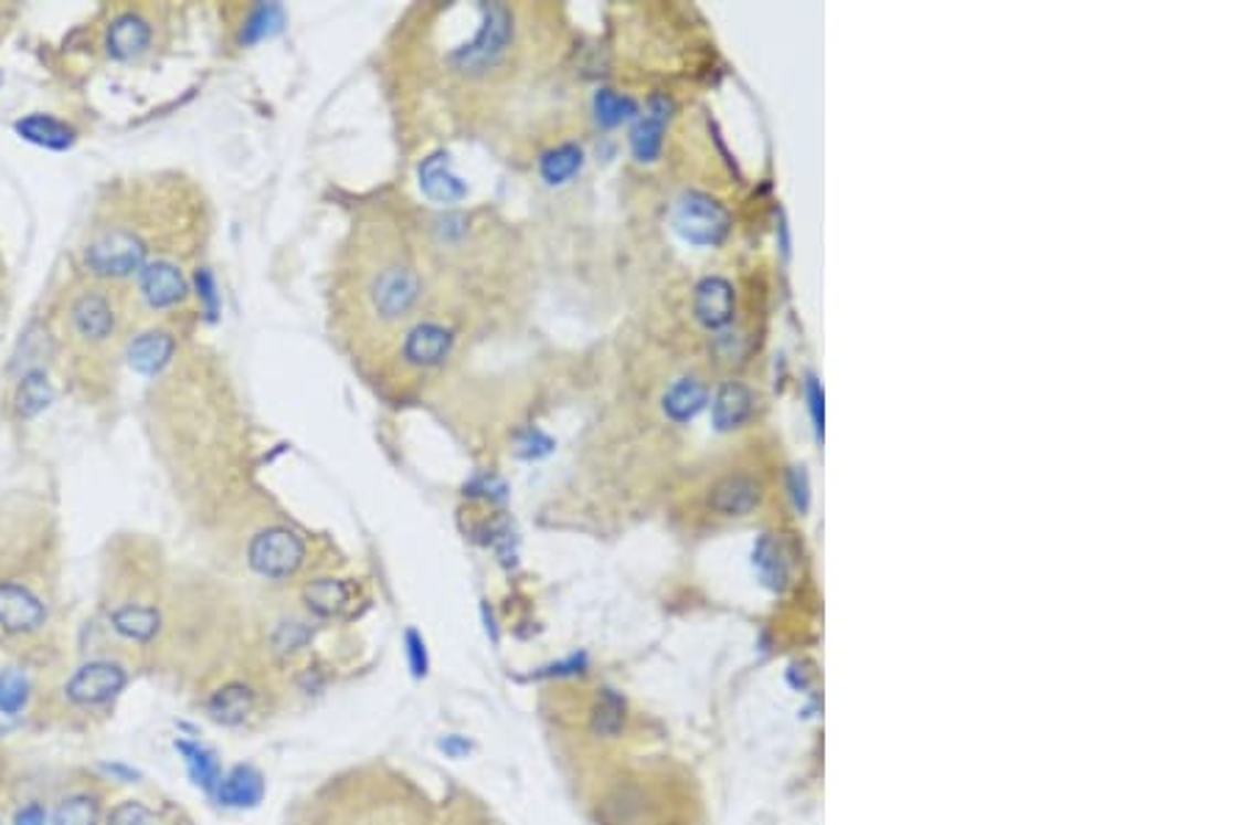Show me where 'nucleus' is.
Masks as SVG:
<instances>
[{
	"label": "nucleus",
	"instance_id": "f257e3e1",
	"mask_svg": "<svg viewBox=\"0 0 1250 825\" xmlns=\"http://www.w3.org/2000/svg\"><path fill=\"white\" fill-rule=\"evenodd\" d=\"M672 229L678 231L684 242L698 247H714L729 236L731 214L718 198L709 192L689 190L684 192L672 209Z\"/></svg>",
	"mask_w": 1250,
	"mask_h": 825
},
{
	"label": "nucleus",
	"instance_id": "f03ea898",
	"mask_svg": "<svg viewBox=\"0 0 1250 825\" xmlns=\"http://www.w3.org/2000/svg\"><path fill=\"white\" fill-rule=\"evenodd\" d=\"M306 559V542L293 528L273 526L258 531L247 548V562L264 579H287Z\"/></svg>",
	"mask_w": 1250,
	"mask_h": 825
},
{
	"label": "nucleus",
	"instance_id": "7ed1b4c3",
	"mask_svg": "<svg viewBox=\"0 0 1250 825\" xmlns=\"http://www.w3.org/2000/svg\"><path fill=\"white\" fill-rule=\"evenodd\" d=\"M511 40V14L509 9L500 3H487L484 7V23L478 29L476 40L467 42L465 47L454 53V64L465 73H484L492 67L500 56L506 53V45Z\"/></svg>",
	"mask_w": 1250,
	"mask_h": 825
},
{
	"label": "nucleus",
	"instance_id": "20e7f679",
	"mask_svg": "<svg viewBox=\"0 0 1250 825\" xmlns=\"http://www.w3.org/2000/svg\"><path fill=\"white\" fill-rule=\"evenodd\" d=\"M86 264L95 275L104 278H123L145 267V242L131 231H104L93 245L86 247Z\"/></svg>",
	"mask_w": 1250,
	"mask_h": 825
},
{
	"label": "nucleus",
	"instance_id": "39448f33",
	"mask_svg": "<svg viewBox=\"0 0 1250 825\" xmlns=\"http://www.w3.org/2000/svg\"><path fill=\"white\" fill-rule=\"evenodd\" d=\"M126 684L128 673L117 662L98 659L86 662L70 676V681L64 684V695H67L70 704L86 709V706H104L115 700L126 689Z\"/></svg>",
	"mask_w": 1250,
	"mask_h": 825
},
{
	"label": "nucleus",
	"instance_id": "423d86ee",
	"mask_svg": "<svg viewBox=\"0 0 1250 825\" xmlns=\"http://www.w3.org/2000/svg\"><path fill=\"white\" fill-rule=\"evenodd\" d=\"M420 293H423L420 275L406 264H392V267L381 269L375 275L373 287H370L375 311L384 320H403L417 306Z\"/></svg>",
	"mask_w": 1250,
	"mask_h": 825
},
{
	"label": "nucleus",
	"instance_id": "0eeeda50",
	"mask_svg": "<svg viewBox=\"0 0 1250 825\" xmlns=\"http://www.w3.org/2000/svg\"><path fill=\"white\" fill-rule=\"evenodd\" d=\"M695 320L706 331H725L734 322L737 315V293L734 284L723 275H706L700 278L692 295Z\"/></svg>",
	"mask_w": 1250,
	"mask_h": 825
},
{
	"label": "nucleus",
	"instance_id": "6e6552de",
	"mask_svg": "<svg viewBox=\"0 0 1250 825\" xmlns=\"http://www.w3.org/2000/svg\"><path fill=\"white\" fill-rule=\"evenodd\" d=\"M45 603L23 584H0V628L9 634H34L45 625Z\"/></svg>",
	"mask_w": 1250,
	"mask_h": 825
},
{
	"label": "nucleus",
	"instance_id": "1a4fd4ad",
	"mask_svg": "<svg viewBox=\"0 0 1250 825\" xmlns=\"http://www.w3.org/2000/svg\"><path fill=\"white\" fill-rule=\"evenodd\" d=\"M670 115H672L670 98H665V95H654V98L648 101V106L639 112L632 128L634 159L643 161V165H650V161L659 159L661 148H665V131H667V123H670Z\"/></svg>",
	"mask_w": 1250,
	"mask_h": 825
},
{
	"label": "nucleus",
	"instance_id": "9d476101",
	"mask_svg": "<svg viewBox=\"0 0 1250 825\" xmlns=\"http://www.w3.org/2000/svg\"><path fill=\"white\" fill-rule=\"evenodd\" d=\"M706 504L720 517H748L762 504V484L748 473H731L711 484Z\"/></svg>",
	"mask_w": 1250,
	"mask_h": 825
},
{
	"label": "nucleus",
	"instance_id": "9b49d317",
	"mask_svg": "<svg viewBox=\"0 0 1250 825\" xmlns=\"http://www.w3.org/2000/svg\"><path fill=\"white\" fill-rule=\"evenodd\" d=\"M751 568L756 573L759 584L773 595H784L792 584V562L786 553L784 542L775 533H762L753 542L751 550Z\"/></svg>",
	"mask_w": 1250,
	"mask_h": 825
},
{
	"label": "nucleus",
	"instance_id": "f8f14e48",
	"mask_svg": "<svg viewBox=\"0 0 1250 825\" xmlns=\"http://www.w3.org/2000/svg\"><path fill=\"white\" fill-rule=\"evenodd\" d=\"M420 190L434 203L451 207V203H459L467 198V181L454 170L451 156L436 150L420 165Z\"/></svg>",
	"mask_w": 1250,
	"mask_h": 825
},
{
	"label": "nucleus",
	"instance_id": "ddd939ff",
	"mask_svg": "<svg viewBox=\"0 0 1250 825\" xmlns=\"http://www.w3.org/2000/svg\"><path fill=\"white\" fill-rule=\"evenodd\" d=\"M756 412V395L742 381H723L711 398V425L720 434L742 429Z\"/></svg>",
	"mask_w": 1250,
	"mask_h": 825
},
{
	"label": "nucleus",
	"instance_id": "4468645a",
	"mask_svg": "<svg viewBox=\"0 0 1250 825\" xmlns=\"http://www.w3.org/2000/svg\"><path fill=\"white\" fill-rule=\"evenodd\" d=\"M454 348V331L442 322H417L403 339V359L412 367H436L448 359Z\"/></svg>",
	"mask_w": 1250,
	"mask_h": 825
},
{
	"label": "nucleus",
	"instance_id": "2eb2a0df",
	"mask_svg": "<svg viewBox=\"0 0 1250 825\" xmlns=\"http://www.w3.org/2000/svg\"><path fill=\"white\" fill-rule=\"evenodd\" d=\"M139 287H142L145 300L153 309H170V306L181 304L190 293L187 278L181 269L170 262H150L139 269Z\"/></svg>",
	"mask_w": 1250,
	"mask_h": 825
},
{
	"label": "nucleus",
	"instance_id": "dca6fc26",
	"mask_svg": "<svg viewBox=\"0 0 1250 825\" xmlns=\"http://www.w3.org/2000/svg\"><path fill=\"white\" fill-rule=\"evenodd\" d=\"M706 403H709V387H706V381H700L698 376H681L661 395V412H665L667 420L684 425L692 423L703 412Z\"/></svg>",
	"mask_w": 1250,
	"mask_h": 825
},
{
	"label": "nucleus",
	"instance_id": "f3484780",
	"mask_svg": "<svg viewBox=\"0 0 1250 825\" xmlns=\"http://www.w3.org/2000/svg\"><path fill=\"white\" fill-rule=\"evenodd\" d=\"M218 801L229 808H253L262 803L264 797V779L256 768L251 764H236L234 770L220 779L218 790H214Z\"/></svg>",
	"mask_w": 1250,
	"mask_h": 825
},
{
	"label": "nucleus",
	"instance_id": "a211bd4d",
	"mask_svg": "<svg viewBox=\"0 0 1250 825\" xmlns=\"http://www.w3.org/2000/svg\"><path fill=\"white\" fill-rule=\"evenodd\" d=\"M150 36H153V31H150L148 20L139 18V14L134 12H126L109 25V34H106V51H109L112 59L128 62V59L139 56V53L150 45Z\"/></svg>",
	"mask_w": 1250,
	"mask_h": 825
},
{
	"label": "nucleus",
	"instance_id": "6ab92c4d",
	"mask_svg": "<svg viewBox=\"0 0 1250 825\" xmlns=\"http://www.w3.org/2000/svg\"><path fill=\"white\" fill-rule=\"evenodd\" d=\"M176 353V339L167 331H145L128 345V361L139 376H156L170 364Z\"/></svg>",
	"mask_w": 1250,
	"mask_h": 825
},
{
	"label": "nucleus",
	"instance_id": "aec40b11",
	"mask_svg": "<svg viewBox=\"0 0 1250 825\" xmlns=\"http://www.w3.org/2000/svg\"><path fill=\"white\" fill-rule=\"evenodd\" d=\"M70 315H73L75 331L86 339H95V342H98V339H106L112 331H115V311H112L109 300L98 293L81 295V298L73 304V311H70Z\"/></svg>",
	"mask_w": 1250,
	"mask_h": 825
},
{
	"label": "nucleus",
	"instance_id": "412c9836",
	"mask_svg": "<svg viewBox=\"0 0 1250 825\" xmlns=\"http://www.w3.org/2000/svg\"><path fill=\"white\" fill-rule=\"evenodd\" d=\"M253 704H256L253 689L247 687V684L231 681L225 684V687H220L218 692H212V698L206 700V711L214 722H223V726H240V722H245L247 715L253 711Z\"/></svg>",
	"mask_w": 1250,
	"mask_h": 825
},
{
	"label": "nucleus",
	"instance_id": "4be33fe9",
	"mask_svg": "<svg viewBox=\"0 0 1250 825\" xmlns=\"http://www.w3.org/2000/svg\"><path fill=\"white\" fill-rule=\"evenodd\" d=\"M14 131H18L20 137L25 139V142H34V145H40V148H47V150H67V148H73V142H75L73 128H70L67 123L56 120V117H51V115L23 117V120L14 123Z\"/></svg>",
	"mask_w": 1250,
	"mask_h": 825
},
{
	"label": "nucleus",
	"instance_id": "5701e85b",
	"mask_svg": "<svg viewBox=\"0 0 1250 825\" xmlns=\"http://www.w3.org/2000/svg\"><path fill=\"white\" fill-rule=\"evenodd\" d=\"M350 597H353V590L342 579H317L304 590V603L309 606V612L320 614V617L342 614L350 606Z\"/></svg>",
	"mask_w": 1250,
	"mask_h": 825
},
{
	"label": "nucleus",
	"instance_id": "b1692460",
	"mask_svg": "<svg viewBox=\"0 0 1250 825\" xmlns=\"http://www.w3.org/2000/svg\"><path fill=\"white\" fill-rule=\"evenodd\" d=\"M112 625L120 636L131 642H150L159 634L161 617L153 606H139V603H126V606L112 612Z\"/></svg>",
	"mask_w": 1250,
	"mask_h": 825
},
{
	"label": "nucleus",
	"instance_id": "393cba45",
	"mask_svg": "<svg viewBox=\"0 0 1250 825\" xmlns=\"http://www.w3.org/2000/svg\"><path fill=\"white\" fill-rule=\"evenodd\" d=\"M590 728L601 740H617L625 728V700L614 689H597V700L592 706Z\"/></svg>",
	"mask_w": 1250,
	"mask_h": 825
},
{
	"label": "nucleus",
	"instance_id": "a878e982",
	"mask_svg": "<svg viewBox=\"0 0 1250 825\" xmlns=\"http://www.w3.org/2000/svg\"><path fill=\"white\" fill-rule=\"evenodd\" d=\"M176 751L184 757V764L187 770H190L192 781H195L198 786H201L203 792H212L218 790L220 779H223V770H220V759L218 753L209 751V748L198 745V742H176Z\"/></svg>",
	"mask_w": 1250,
	"mask_h": 825
},
{
	"label": "nucleus",
	"instance_id": "bb28decb",
	"mask_svg": "<svg viewBox=\"0 0 1250 825\" xmlns=\"http://www.w3.org/2000/svg\"><path fill=\"white\" fill-rule=\"evenodd\" d=\"M581 167H584V150H581V145L564 142L542 154L540 176L551 187H559V183H568L570 178L579 176Z\"/></svg>",
	"mask_w": 1250,
	"mask_h": 825
},
{
	"label": "nucleus",
	"instance_id": "cd10ccee",
	"mask_svg": "<svg viewBox=\"0 0 1250 825\" xmlns=\"http://www.w3.org/2000/svg\"><path fill=\"white\" fill-rule=\"evenodd\" d=\"M592 112H595V120L603 128H617L623 123L637 120L639 104L632 95H623V92L603 86V89L595 92V98H592Z\"/></svg>",
	"mask_w": 1250,
	"mask_h": 825
},
{
	"label": "nucleus",
	"instance_id": "c85d7f7f",
	"mask_svg": "<svg viewBox=\"0 0 1250 825\" xmlns=\"http://www.w3.org/2000/svg\"><path fill=\"white\" fill-rule=\"evenodd\" d=\"M284 23H287V14H284V9L278 7V3H258V7L247 14L245 23H242V34H240L242 45L271 40V36H276L278 31L284 29Z\"/></svg>",
	"mask_w": 1250,
	"mask_h": 825
},
{
	"label": "nucleus",
	"instance_id": "c756f323",
	"mask_svg": "<svg viewBox=\"0 0 1250 825\" xmlns=\"http://www.w3.org/2000/svg\"><path fill=\"white\" fill-rule=\"evenodd\" d=\"M51 401H53V390L51 384H47V376L42 373V370H31V373H25L18 387V398H14L20 417H36V414L45 412V409L51 406Z\"/></svg>",
	"mask_w": 1250,
	"mask_h": 825
},
{
	"label": "nucleus",
	"instance_id": "7c9ffc66",
	"mask_svg": "<svg viewBox=\"0 0 1250 825\" xmlns=\"http://www.w3.org/2000/svg\"><path fill=\"white\" fill-rule=\"evenodd\" d=\"M98 823V801L86 792L64 797L53 814V825H95Z\"/></svg>",
	"mask_w": 1250,
	"mask_h": 825
},
{
	"label": "nucleus",
	"instance_id": "2f4dec72",
	"mask_svg": "<svg viewBox=\"0 0 1250 825\" xmlns=\"http://www.w3.org/2000/svg\"><path fill=\"white\" fill-rule=\"evenodd\" d=\"M29 704V681L18 670L0 673V715H20Z\"/></svg>",
	"mask_w": 1250,
	"mask_h": 825
},
{
	"label": "nucleus",
	"instance_id": "473e14b6",
	"mask_svg": "<svg viewBox=\"0 0 1250 825\" xmlns=\"http://www.w3.org/2000/svg\"><path fill=\"white\" fill-rule=\"evenodd\" d=\"M106 825H165L142 801H123L106 817Z\"/></svg>",
	"mask_w": 1250,
	"mask_h": 825
},
{
	"label": "nucleus",
	"instance_id": "72a5a7b5",
	"mask_svg": "<svg viewBox=\"0 0 1250 825\" xmlns=\"http://www.w3.org/2000/svg\"><path fill=\"white\" fill-rule=\"evenodd\" d=\"M515 453L520 458H528V462H533V458H542L548 456V453L553 451V440L545 434V431L540 429H526L517 434V442H515Z\"/></svg>",
	"mask_w": 1250,
	"mask_h": 825
},
{
	"label": "nucleus",
	"instance_id": "f704fd0d",
	"mask_svg": "<svg viewBox=\"0 0 1250 825\" xmlns=\"http://www.w3.org/2000/svg\"><path fill=\"white\" fill-rule=\"evenodd\" d=\"M786 489H790V500L797 515H806L812 506V482L806 467H790V473H786Z\"/></svg>",
	"mask_w": 1250,
	"mask_h": 825
},
{
	"label": "nucleus",
	"instance_id": "c9c22d12",
	"mask_svg": "<svg viewBox=\"0 0 1250 825\" xmlns=\"http://www.w3.org/2000/svg\"><path fill=\"white\" fill-rule=\"evenodd\" d=\"M806 406H809L812 431L817 440H823V425H826V395H823V384L815 373H806Z\"/></svg>",
	"mask_w": 1250,
	"mask_h": 825
},
{
	"label": "nucleus",
	"instance_id": "e433bc0d",
	"mask_svg": "<svg viewBox=\"0 0 1250 825\" xmlns=\"http://www.w3.org/2000/svg\"><path fill=\"white\" fill-rule=\"evenodd\" d=\"M403 642H406V659H409V667H412V676L414 678H425L428 676V648H425V639L417 634L414 628L406 631V636H403Z\"/></svg>",
	"mask_w": 1250,
	"mask_h": 825
},
{
	"label": "nucleus",
	"instance_id": "4c0bfd02",
	"mask_svg": "<svg viewBox=\"0 0 1250 825\" xmlns=\"http://www.w3.org/2000/svg\"><path fill=\"white\" fill-rule=\"evenodd\" d=\"M467 495H481V498H492V500H506V484L500 482L498 476H489V473H484V476H476L470 484L465 487Z\"/></svg>",
	"mask_w": 1250,
	"mask_h": 825
},
{
	"label": "nucleus",
	"instance_id": "58836bf2",
	"mask_svg": "<svg viewBox=\"0 0 1250 825\" xmlns=\"http://www.w3.org/2000/svg\"><path fill=\"white\" fill-rule=\"evenodd\" d=\"M306 639H309V628H304L300 623H284L276 634V645L278 651H284V654L304 648Z\"/></svg>",
	"mask_w": 1250,
	"mask_h": 825
},
{
	"label": "nucleus",
	"instance_id": "ea45409f",
	"mask_svg": "<svg viewBox=\"0 0 1250 825\" xmlns=\"http://www.w3.org/2000/svg\"><path fill=\"white\" fill-rule=\"evenodd\" d=\"M195 284H198V295H201V300L206 304V311L209 317H218V306H220V298H218V284H214V275L209 273L206 267L198 269L195 275Z\"/></svg>",
	"mask_w": 1250,
	"mask_h": 825
},
{
	"label": "nucleus",
	"instance_id": "a19ab883",
	"mask_svg": "<svg viewBox=\"0 0 1250 825\" xmlns=\"http://www.w3.org/2000/svg\"><path fill=\"white\" fill-rule=\"evenodd\" d=\"M586 654H575L570 656V659L559 662V665L548 667L545 673H540V676H581V673L586 670Z\"/></svg>",
	"mask_w": 1250,
	"mask_h": 825
},
{
	"label": "nucleus",
	"instance_id": "79ce46f5",
	"mask_svg": "<svg viewBox=\"0 0 1250 825\" xmlns=\"http://www.w3.org/2000/svg\"><path fill=\"white\" fill-rule=\"evenodd\" d=\"M786 684H790L797 695H809L812 673L806 670V665H801V662H792L790 670H786Z\"/></svg>",
	"mask_w": 1250,
	"mask_h": 825
},
{
	"label": "nucleus",
	"instance_id": "37998d69",
	"mask_svg": "<svg viewBox=\"0 0 1250 825\" xmlns=\"http://www.w3.org/2000/svg\"><path fill=\"white\" fill-rule=\"evenodd\" d=\"M14 825H47V812L42 803L31 801L14 814Z\"/></svg>",
	"mask_w": 1250,
	"mask_h": 825
},
{
	"label": "nucleus",
	"instance_id": "c03bdc74",
	"mask_svg": "<svg viewBox=\"0 0 1250 825\" xmlns=\"http://www.w3.org/2000/svg\"><path fill=\"white\" fill-rule=\"evenodd\" d=\"M439 748L454 759L467 757V753H470V742L462 740V737H445V740H439Z\"/></svg>",
	"mask_w": 1250,
	"mask_h": 825
},
{
	"label": "nucleus",
	"instance_id": "a18cd8bd",
	"mask_svg": "<svg viewBox=\"0 0 1250 825\" xmlns=\"http://www.w3.org/2000/svg\"><path fill=\"white\" fill-rule=\"evenodd\" d=\"M359 825H398V823L392 817H386V814H373V817L362 819Z\"/></svg>",
	"mask_w": 1250,
	"mask_h": 825
}]
</instances>
